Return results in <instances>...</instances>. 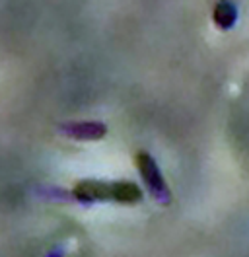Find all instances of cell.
<instances>
[{
    "label": "cell",
    "mask_w": 249,
    "mask_h": 257,
    "mask_svg": "<svg viewBox=\"0 0 249 257\" xmlns=\"http://www.w3.org/2000/svg\"><path fill=\"white\" fill-rule=\"evenodd\" d=\"M72 195L82 203L113 201L123 205H137L142 201V189L133 181H93L84 179L74 185Z\"/></svg>",
    "instance_id": "obj_1"
},
{
    "label": "cell",
    "mask_w": 249,
    "mask_h": 257,
    "mask_svg": "<svg viewBox=\"0 0 249 257\" xmlns=\"http://www.w3.org/2000/svg\"><path fill=\"white\" fill-rule=\"evenodd\" d=\"M135 164H137V168H139L140 176L144 179L150 195L160 203H170L171 193L168 189V183H166V179L162 176V172H160L154 158L148 152H139L137 158H135Z\"/></svg>",
    "instance_id": "obj_2"
},
{
    "label": "cell",
    "mask_w": 249,
    "mask_h": 257,
    "mask_svg": "<svg viewBox=\"0 0 249 257\" xmlns=\"http://www.w3.org/2000/svg\"><path fill=\"white\" fill-rule=\"evenodd\" d=\"M212 20L220 30H232L237 20V8L232 0H218L212 12Z\"/></svg>",
    "instance_id": "obj_3"
},
{
    "label": "cell",
    "mask_w": 249,
    "mask_h": 257,
    "mask_svg": "<svg viewBox=\"0 0 249 257\" xmlns=\"http://www.w3.org/2000/svg\"><path fill=\"white\" fill-rule=\"evenodd\" d=\"M62 131L74 139H90V141L101 139L105 135V127L101 123H72V125H64Z\"/></svg>",
    "instance_id": "obj_4"
}]
</instances>
